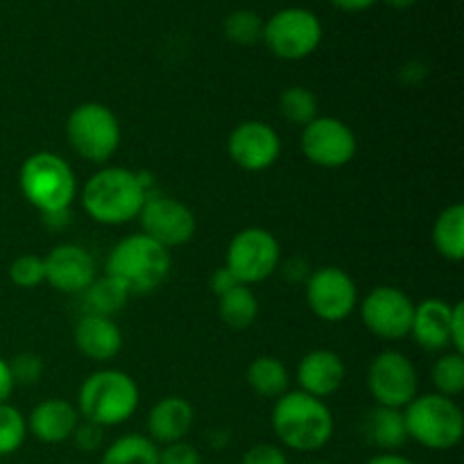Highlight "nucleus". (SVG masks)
<instances>
[{"instance_id": "f3484780", "label": "nucleus", "mask_w": 464, "mask_h": 464, "mask_svg": "<svg viewBox=\"0 0 464 464\" xmlns=\"http://www.w3.org/2000/svg\"><path fill=\"white\" fill-rule=\"evenodd\" d=\"M295 379H297L302 392L324 401L340 392L344 379H347V367H344L340 353L331 352V349H313L299 361Z\"/></svg>"}, {"instance_id": "a878e982", "label": "nucleus", "mask_w": 464, "mask_h": 464, "mask_svg": "<svg viewBox=\"0 0 464 464\" xmlns=\"http://www.w3.org/2000/svg\"><path fill=\"white\" fill-rule=\"evenodd\" d=\"M218 315L222 324L234 331H245L256 322L258 317V299L249 285H234L225 295L218 297Z\"/></svg>"}, {"instance_id": "5701e85b", "label": "nucleus", "mask_w": 464, "mask_h": 464, "mask_svg": "<svg viewBox=\"0 0 464 464\" xmlns=\"http://www.w3.org/2000/svg\"><path fill=\"white\" fill-rule=\"evenodd\" d=\"M433 245L442 258L460 263L464 258V207L451 204L438 216L433 225Z\"/></svg>"}, {"instance_id": "cd10ccee", "label": "nucleus", "mask_w": 464, "mask_h": 464, "mask_svg": "<svg viewBox=\"0 0 464 464\" xmlns=\"http://www.w3.org/2000/svg\"><path fill=\"white\" fill-rule=\"evenodd\" d=\"M279 113L290 125L306 127L320 116V102H317V95L306 86H290L279 95Z\"/></svg>"}, {"instance_id": "2eb2a0df", "label": "nucleus", "mask_w": 464, "mask_h": 464, "mask_svg": "<svg viewBox=\"0 0 464 464\" xmlns=\"http://www.w3.org/2000/svg\"><path fill=\"white\" fill-rule=\"evenodd\" d=\"M231 161L247 172H263L281 157V139L272 125L263 121H243L231 130L227 140Z\"/></svg>"}, {"instance_id": "412c9836", "label": "nucleus", "mask_w": 464, "mask_h": 464, "mask_svg": "<svg viewBox=\"0 0 464 464\" xmlns=\"http://www.w3.org/2000/svg\"><path fill=\"white\" fill-rule=\"evenodd\" d=\"M72 340L77 352L93 362L113 361L122 349V331L113 317L82 315L72 331Z\"/></svg>"}, {"instance_id": "a19ab883", "label": "nucleus", "mask_w": 464, "mask_h": 464, "mask_svg": "<svg viewBox=\"0 0 464 464\" xmlns=\"http://www.w3.org/2000/svg\"><path fill=\"white\" fill-rule=\"evenodd\" d=\"M14 379H12V372H9V362L0 356V403L9 401L14 392Z\"/></svg>"}, {"instance_id": "39448f33", "label": "nucleus", "mask_w": 464, "mask_h": 464, "mask_svg": "<svg viewBox=\"0 0 464 464\" xmlns=\"http://www.w3.org/2000/svg\"><path fill=\"white\" fill-rule=\"evenodd\" d=\"M408 440L429 451H451L462 442L464 415L456 399L429 392L417 394L403 408Z\"/></svg>"}, {"instance_id": "dca6fc26", "label": "nucleus", "mask_w": 464, "mask_h": 464, "mask_svg": "<svg viewBox=\"0 0 464 464\" xmlns=\"http://www.w3.org/2000/svg\"><path fill=\"white\" fill-rule=\"evenodd\" d=\"M45 281L57 293L82 295L98 276L93 254L75 243H62L44 256Z\"/></svg>"}, {"instance_id": "c9c22d12", "label": "nucleus", "mask_w": 464, "mask_h": 464, "mask_svg": "<svg viewBox=\"0 0 464 464\" xmlns=\"http://www.w3.org/2000/svg\"><path fill=\"white\" fill-rule=\"evenodd\" d=\"M240 464H288L284 449L276 444H254L247 453L243 456Z\"/></svg>"}, {"instance_id": "72a5a7b5", "label": "nucleus", "mask_w": 464, "mask_h": 464, "mask_svg": "<svg viewBox=\"0 0 464 464\" xmlns=\"http://www.w3.org/2000/svg\"><path fill=\"white\" fill-rule=\"evenodd\" d=\"M159 464H202V456L186 440L159 449Z\"/></svg>"}, {"instance_id": "393cba45", "label": "nucleus", "mask_w": 464, "mask_h": 464, "mask_svg": "<svg viewBox=\"0 0 464 464\" xmlns=\"http://www.w3.org/2000/svg\"><path fill=\"white\" fill-rule=\"evenodd\" d=\"M247 385L263 399H279L288 392L290 374L284 362L275 356H258L247 367Z\"/></svg>"}, {"instance_id": "f704fd0d", "label": "nucleus", "mask_w": 464, "mask_h": 464, "mask_svg": "<svg viewBox=\"0 0 464 464\" xmlns=\"http://www.w3.org/2000/svg\"><path fill=\"white\" fill-rule=\"evenodd\" d=\"M71 440L75 442V447L80 449V451L93 453V451H98L100 447H102L104 429H102V426L93 424V421L82 420L80 424H77L75 433H72Z\"/></svg>"}, {"instance_id": "b1692460", "label": "nucleus", "mask_w": 464, "mask_h": 464, "mask_svg": "<svg viewBox=\"0 0 464 464\" xmlns=\"http://www.w3.org/2000/svg\"><path fill=\"white\" fill-rule=\"evenodd\" d=\"M130 290L121 284V281L111 279L109 275L95 276L93 284L82 293V302H84V315H102L113 317L121 313L130 302Z\"/></svg>"}, {"instance_id": "c03bdc74", "label": "nucleus", "mask_w": 464, "mask_h": 464, "mask_svg": "<svg viewBox=\"0 0 464 464\" xmlns=\"http://www.w3.org/2000/svg\"><path fill=\"white\" fill-rule=\"evenodd\" d=\"M385 3H388L390 7H394V9H408V7H412L417 0H385Z\"/></svg>"}, {"instance_id": "a211bd4d", "label": "nucleus", "mask_w": 464, "mask_h": 464, "mask_svg": "<svg viewBox=\"0 0 464 464\" xmlns=\"http://www.w3.org/2000/svg\"><path fill=\"white\" fill-rule=\"evenodd\" d=\"M195 424V408L188 399L177 397H163L150 408L148 412V438L152 440L157 447H166V444L181 442L188 438L190 429Z\"/></svg>"}, {"instance_id": "ddd939ff", "label": "nucleus", "mask_w": 464, "mask_h": 464, "mask_svg": "<svg viewBox=\"0 0 464 464\" xmlns=\"http://www.w3.org/2000/svg\"><path fill=\"white\" fill-rule=\"evenodd\" d=\"M140 234L157 240L166 249L181 247L190 243L198 231V220L190 207H186L181 199L170 198L163 193H150L143 208L139 213Z\"/></svg>"}, {"instance_id": "e433bc0d", "label": "nucleus", "mask_w": 464, "mask_h": 464, "mask_svg": "<svg viewBox=\"0 0 464 464\" xmlns=\"http://www.w3.org/2000/svg\"><path fill=\"white\" fill-rule=\"evenodd\" d=\"M279 270L288 284H306V279L311 276L313 267L306 258L290 256V258H285V261L279 263Z\"/></svg>"}, {"instance_id": "ea45409f", "label": "nucleus", "mask_w": 464, "mask_h": 464, "mask_svg": "<svg viewBox=\"0 0 464 464\" xmlns=\"http://www.w3.org/2000/svg\"><path fill=\"white\" fill-rule=\"evenodd\" d=\"M41 222H44L45 229L63 231L72 225V211L71 208H62V211L44 213V216H41Z\"/></svg>"}, {"instance_id": "473e14b6", "label": "nucleus", "mask_w": 464, "mask_h": 464, "mask_svg": "<svg viewBox=\"0 0 464 464\" xmlns=\"http://www.w3.org/2000/svg\"><path fill=\"white\" fill-rule=\"evenodd\" d=\"M9 362V372H12L14 385H36L44 376V361L41 356L32 352H23L18 356H14Z\"/></svg>"}, {"instance_id": "f03ea898", "label": "nucleus", "mask_w": 464, "mask_h": 464, "mask_svg": "<svg viewBox=\"0 0 464 464\" xmlns=\"http://www.w3.org/2000/svg\"><path fill=\"white\" fill-rule=\"evenodd\" d=\"M334 412L322 399L295 390L275 399L272 430L290 451L313 453L324 449L334 438Z\"/></svg>"}, {"instance_id": "7ed1b4c3", "label": "nucleus", "mask_w": 464, "mask_h": 464, "mask_svg": "<svg viewBox=\"0 0 464 464\" xmlns=\"http://www.w3.org/2000/svg\"><path fill=\"white\" fill-rule=\"evenodd\" d=\"M170 267V249L145 234H131L113 245L104 263V275L121 281L130 295H148L166 284Z\"/></svg>"}, {"instance_id": "423d86ee", "label": "nucleus", "mask_w": 464, "mask_h": 464, "mask_svg": "<svg viewBox=\"0 0 464 464\" xmlns=\"http://www.w3.org/2000/svg\"><path fill=\"white\" fill-rule=\"evenodd\" d=\"M18 186L27 204L44 213L71 208L77 198V179L71 163L54 152H34L18 170Z\"/></svg>"}, {"instance_id": "0eeeda50", "label": "nucleus", "mask_w": 464, "mask_h": 464, "mask_svg": "<svg viewBox=\"0 0 464 464\" xmlns=\"http://www.w3.org/2000/svg\"><path fill=\"white\" fill-rule=\"evenodd\" d=\"M66 139L77 157L102 166L121 148V121L107 104L82 102L68 113Z\"/></svg>"}, {"instance_id": "c85d7f7f", "label": "nucleus", "mask_w": 464, "mask_h": 464, "mask_svg": "<svg viewBox=\"0 0 464 464\" xmlns=\"http://www.w3.org/2000/svg\"><path fill=\"white\" fill-rule=\"evenodd\" d=\"M430 376H433L435 392L449 399L460 397L464 392V356L458 352H444L435 361Z\"/></svg>"}, {"instance_id": "f257e3e1", "label": "nucleus", "mask_w": 464, "mask_h": 464, "mask_svg": "<svg viewBox=\"0 0 464 464\" xmlns=\"http://www.w3.org/2000/svg\"><path fill=\"white\" fill-rule=\"evenodd\" d=\"M150 193H154V184L148 172L107 166L86 179L82 188V208L98 225L121 227L139 220Z\"/></svg>"}, {"instance_id": "7c9ffc66", "label": "nucleus", "mask_w": 464, "mask_h": 464, "mask_svg": "<svg viewBox=\"0 0 464 464\" xmlns=\"http://www.w3.org/2000/svg\"><path fill=\"white\" fill-rule=\"evenodd\" d=\"M263 21L252 9H238L225 18V36L236 45H254L263 39Z\"/></svg>"}, {"instance_id": "4c0bfd02", "label": "nucleus", "mask_w": 464, "mask_h": 464, "mask_svg": "<svg viewBox=\"0 0 464 464\" xmlns=\"http://www.w3.org/2000/svg\"><path fill=\"white\" fill-rule=\"evenodd\" d=\"M451 349L458 353H464V304H453L451 315Z\"/></svg>"}, {"instance_id": "58836bf2", "label": "nucleus", "mask_w": 464, "mask_h": 464, "mask_svg": "<svg viewBox=\"0 0 464 464\" xmlns=\"http://www.w3.org/2000/svg\"><path fill=\"white\" fill-rule=\"evenodd\" d=\"M234 285H238V281H236V276L231 275L225 266L218 267V270L211 275V279H208V288H211V293L216 295V297L225 295L227 290H231Z\"/></svg>"}, {"instance_id": "6e6552de", "label": "nucleus", "mask_w": 464, "mask_h": 464, "mask_svg": "<svg viewBox=\"0 0 464 464\" xmlns=\"http://www.w3.org/2000/svg\"><path fill=\"white\" fill-rule=\"evenodd\" d=\"M281 263V245L275 234L263 227L240 229L229 240L225 254V267L243 285L261 284L270 279Z\"/></svg>"}, {"instance_id": "37998d69", "label": "nucleus", "mask_w": 464, "mask_h": 464, "mask_svg": "<svg viewBox=\"0 0 464 464\" xmlns=\"http://www.w3.org/2000/svg\"><path fill=\"white\" fill-rule=\"evenodd\" d=\"M365 464H415L411 458L401 456V453H376Z\"/></svg>"}, {"instance_id": "4468645a", "label": "nucleus", "mask_w": 464, "mask_h": 464, "mask_svg": "<svg viewBox=\"0 0 464 464\" xmlns=\"http://www.w3.org/2000/svg\"><path fill=\"white\" fill-rule=\"evenodd\" d=\"M299 148L313 166L335 170L353 161L358 152V140L352 127L340 118L317 116L315 121L302 127Z\"/></svg>"}, {"instance_id": "bb28decb", "label": "nucleus", "mask_w": 464, "mask_h": 464, "mask_svg": "<svg viewBox=\"0 0 464 464\" xmlns=\"http://www.w3.org/2000/svg\"><path fill=\"white\" fill-rule=\"evenodd\" d=\"M100 464H159V447L148 435H122L104 449Z\"/></svg>"}, {"instance_id": "20e7f679", "label": "nucleus", "mask_w": 464, "mask_h": 464, "mask_svg": "<svg viewBox=\"0 0 464 464\" xmlns=\"http://www.w3.org/2000/svg\"><path fill=\"white\" fill-rule=\"evenodd\" d=\"M139 403L140 392L136 381L127 372L104 367L86 376L77 392L75 408L82 420L113 429L130 421L139 411Z\"/></svg>"}, {"instance_id": "2f4dec72", "label": "nucleus", "mask_w": 464, "mask_h": 464, "mask_svg": "<svg viewBox=\"0 0 464 464\" xmlns=\"http://www.w3.org/2000/svg\"><path fill=\"white\" fill-rule=\"evenodd\" d=\"M7 272L9 281H12L16 288H36V285H41L45 281L44 256H36V254H21V256H16L9 263Z\"/></svg>"}, {"instance_id": "6ab92c4d", "label": "nucleus", "mask_w": 464, "mask_h": 464, "mask_svg": "<svg viewBox=\"0 0 464 464\" xmlns=\"http://www.w3.org/2000/svg\"><path fill=\"white\" fill-rule=\"evenodd\" d=\"M27 420V433L44 444H62L72 438L77 424H80V412L66 399H45L32 408Z\"/></svg>"}, {"instance_id": "4be33fe9", "label": "nucleus", "mask_w": 464, "mask_h": 464, "mask_svg": "<svg viewBox=\"0 0 464 464\" xmlns=\"http://www.w3.org/2000/svg\"><path fill=\"white\" fill-rule=\"evenodd\" d=\"M362 435L372 447L381 449V453H397L408 442L403 411L383 406L372 408L362 420Z\"/></svg>"}, {"instance_id": "c756f323", "label": "nucleus", "mask_w": 464, "mask_h": 464, "mask_svg": "<svg viewBox=\"0 0 464 464\" xmlns=\"http://www.w3.org/2000/svg\"><path fill=\"white\" fill-rule=\"evenodd\" d=\"M27 420L9 401L0 403V458L14 456L27 440Z\"/></svg>"}, {"instance_id": "f8f14e48", "label": "nucleus", "mask_w": 464, "mask_h": 464, "mask_svg": "<svg viewBox=\"0 0 464 464\" xmlns=\"http://www.w3.org/2000/svg\"><path fill=\"white\" fill-rule=\"evenodd\" d=\"M361 320L372 335L381 340H403L411 335L415 302L394 285H376L358 302Z\"/></svg>"}, {"instance_id": "1a4fd4ad", "label": "nucleus", "mask_w": 464, "mask_h": 464, "mask_svg": "<svg viewBox=\"0 0 464 464\" xmlns=\"http://www.w3.org/2000/svg\"><path fill=\"white\" fill-rule=\"evenodd\" d=\"M322 34V23L315 14L302 7H285L267 18L261 41H266L275 57L297 62L320 48Z\"/></svg>"}, {"instance_id": "79ce46f5", "label": "nucleus", "mask_w": 464, "mask_h": 464, "mask_svg": "<svg viewBox=\"0 0 464 464\" xmlns=\"http://www.w3.org/2000/svg\"><path fill=\"white\" fill-rule=\"evenodd\" d=\"M331 3L343 12H365V9L374 7V3L379 0H331Z\"/></svg>"}, {"instance_id": "9b49d317", "label": "nucleus", "mask_w": 464, "mask_h": 464, "mask_svg": "<svg viewBox=\"0 0 464 464\" xmlns=\"http://www.w3.org/2000/svg\"><path fill=\"white\" fill-rule=\"evenodd\" d=\"M304 285H306V304L317 320L335 324L347 320L358 308V285L343 267H317Z\"/></svg>"}, {"instance_id": "a18cd8bd", "label": "nucleus", "mask_w": 464, "mask_h": 464, "mask_svg": "<svg viewBox=\"0 0 464 464\" xmlns=\"http://www.w3.org/2000/svg\"><path fill=\"white\" fill-rule=\"evenodd\" d=\"M311 464H326V462H311Z\"/></svg>"}, {"instance_id": "aec40b11", "label": "nucleus", "mask_w": 464, "mask_h": 464, "mask_svg": "<svg viewBox=\"0 0 464 464\" xmlns=\"http://www.w3.org/2000/svg\"><path fill=\"white\" fill-rule=\"evenodd\" d=\"M451 315L453 304L429 297L415 304L411 335L426 352H447L451 349Z\"/></svg>"}, {"instance_id": "9d476101", "label": "nucleus", "mask_w": 464, "mask_h": 464, "mask_svg": "<svg viewBox=\"0 0 464 464\" xmlns=\"http://www.w3.org/2000/svg\"><path fill=\"white\" fill-rule=\"evenodd\" d=\"M367 390L376 406L403 411L420 390V376L406 353L385 349L372 358L367 367Z\"/></svg>"}]
</instances>
